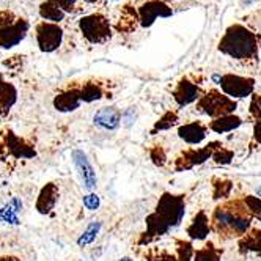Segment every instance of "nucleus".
Wrapping results in <instances>:
<instances>
[{"label": "nucleus", "mask_w": 261, "mask_h": 261, "mask_svg": "<svg viewBox=\"0 0 261 261\" xmlns=\"http://www.w3.org/2000/svg\"><path fill=\"white\" fill-rule=\"evenodd\" d=\"M219 50L239 62H255L258 55L256 36L242 25H231L219 43Z\"/></svg>", "instance_id": "nucleus-1"}, {"label": "nucleus", "mask_w": 261, "mask_h": 261, "mask_svg": "<svg viewBox=\"0 0 261 261\" xmlns=\"http://www.w3.org/2000/svg\"><path fill=\"white\" fill-rule=\"evenodd\" d=\"M236 101L228 98L227 95L217 91V90H211L206 95H203L198 102H197V109L203 114L210 115L211 118H220L225 115H231L236 110Z\"/></svg>", "instance_id": "nucleus-2"}, {"label": "nucleus", "mask_w": 261, "mask_h": 261, "mask_svg": "<svg viewBox=\"0 0 261 261\" xmlns=\"http://www.w3.org/2000/svg\"><path fill=\"white\" fill-rule=\"evenodd\" d=\"M79 29L84 35V38L91 44H101L110 40L112 30L107 17L101 13L88 14L79 21Z\"/></svg>", "instance_id": "nucleus-3"}, {"label": "nucleus", "mask_w": 261, "mask_h": 261, "mask_svg": "<svg viewBox=\"0 0 261 261\" xmlns=\"http://www.w3.org/2000/svg\"><path fill=\"white\" fill-rule=\"evenodd\" d=\"M154 213H158L170 228L178 227L181 220L184 219L186 214V201H184V195H173L165 192L162 194V197L159 198Z\"/></svg>", "instance_id": "nucleus-4"}, {"label": "nucleus", "mask_w": 261, "mask_h": 261, "mask_svg": "<svg viewBox=\"0 0 261 261\" xmlns=\"http://www.w3.org/2000/svg\"><path fill=\"white\" fill-rule=\"evenodd\" d=\"M222 88V91L231 99L236 98H247L253 93L255 81L250 77L234 76V74H225V76H214L213 77Z\"/></svg>", "instance_id": "nucleus-5"}, {"label": "nucleus", "mask_w": 261, "mask_h": 261, "mask_svg": "<svg viewBox=\"0 0 261 261\" xmlns=\"http://www.w3.org/2000/svg\"><path fill=\"white\" fill-rule=\"evenodd\" d=\"M219 146H222L219 142H211L210 145L203 148H189V150L182 151L176 159H175V170L182 172L189 170L195 165H201L203 162H206L210 158H213L214 151Z\"/></svg>", "instance_id": "nucleus-6"}, {"label": "nucleus", "mask_w": 261, "mask_h": 261, "mask_svg": "<svg viewBox=\"0 0 261 261\" xmlns=\"http://www.w3.org/2000/svg\"><path fill=\"white\" fill-rule=\"evenodd\" d=\"M63 41V30L59 24L52 22H41L36 27V43L41 52L50 54L55 52Z\"/></svg>", "instance_id": "nucleus-7"}, {"label": "nucleus", "mask_w": 261, "mask_h": 261, "mask_svg": "<svg viewBox=\"0 0 261 261\" xmlns=\"http://www.w3.org/2000/svg\"><path fill=\"white\" fill-rule=\"evenodd\" d=\"M4 146L8 156L14 159H33L36 156L35 146L19 136H16L11 129H8L4 134Z\"/></svg>", "instance_id": "nucleus-8"}, {"label": "nucleus", "mask_w": 261, "mask_h": 261, "mask_svg": "<svg viewBox=\"0 0 261 261\" xmlns=\"http://www.w3.org/2000/svg\"><path fill=\"white\" fill-rule=\"evenodd\" d=\"M71 159H72V164H74V167H76V170H77V173L84 182V188L87 191H93L96 188L98 178H96V172H95V169H93L88 156L82 150H72Z\"/></svg>", "instance_id": "nucleus-9"}, {"label": "nucleus", "mask_w": 261, "mask_h": 261, "mask_svg": "<svg viewBox=\"0 0 261 261\" xmlns=\"http://www.w3.org/2000/svg\"><path fill=\"white\" fill-rule=\"evenodd\" d=\"M29 29H30V24L25 19H17L11 25L0 27V47L11 49L17 46L27 36Z\"/></svg>", "instance_id": "nucleus-10"}, {"label": "nucleus", "mask_w": 261, "mask_h": 261, "mask_svg": "<svg viewBox=\"0 0 261 261\" xmlns=\"http://www.w3.org/2000/svg\"><path fill=\"white\" fill-rule=\"evenodd\" d=\"M60 191H59V186L55 182H47L44 184L38 197H36V203H35V210L38 214L41 216H47L52 213V210L55 208L57 204Z\"/></svg>", "instance_id": "nucleus-11"}, {"label": "nucleus", "mask_w": 261, "mask_h": 261, "mask_svg": "<svg viewBox=\"0 0 261 261\" xmlns=\"http://www.w3.org/2000/svg\"><path fill=\"white\" fill-rule=\"evenodd\" d=\"M140 24L143 27H150L156 21V17H169L172 16V8L167 7L162 0H150L140 7L139 10Z\"/></svg>", "instance_id": "nucleus-12"}, {"label": "nucleus", "mask_w": 261, "mask_h": 261, "mask_svg": "<svg viewBox=\"0 0 261 261\" xmlns=\"http://www.w3.org/2000/svg\"><path fill=\"white\" fill-rule=\"evenodd\" d=\"M54 109L62 114H69V112L77 110L82 104V96H81V88H68L65 91H60L57 96L54 98Z\"/></svg>", "instance_id": "nucleus-13"}, {"label": "nucleus", "mask_w": 261, "mask_h": 261, "mask_svg": "<svg viewBox=\"0 0 261 261\" xmlns=\"http://www.w3.org/2000/svg\"><path fill=\"white\" fill-rule=\"evenodd\" d=\"M208 124H203L201 121L186 123L178 127V137L189 145H200L208 136Z\"/></svg>", "instance_id": "nucleus-14"}, {"label": "nucleus", "mask_w": 261, "mask_h": 261, "mask_svg": "<svg viewBox=\"0 0 261 261\" xmlns=\"http://www.w3.org/2000/svg\"><path fill=\"white\" fill-rule=\"evenodd\" d=\"M121 117H123V114L120 112V109H117L114 106H109V107H102L96 112L95 117H93V123L101 129L115 130L121 124Z\"/></svg>", "instance_id": "nucleus-15"}, {"label": "nucleus", "mask_w": 261, "mask_h": 261, "mask_svg": "<svg viewBox=\"0 0 261 261\" xmlns=\"http://www.w3.org/2000/svg\"><path fill=\"white\" fill-rule=\"evenodd\" d=\"M200 91L198 87L191 82L189 79H181L176 85V88L173 90V99L179 107H186L192 104L194 101L200 99Z\"/></svg>", "instance_id": "nucleus-16"}, {"label": "nucleus", "mask_w": 261, "mask_h": 261, "mask_svg": "<svg viewBox=\"0 0 261 261\" xmlns=\"http://www.w3.org/2000/svg\"><path fill=\"white\" fill-rule=\"evenodd\" d=\"M16 102L17 88L11 82H7L4 74L0 72V117H8Z\"/></svg>", "instance_id": "nucleus-17"}, {"label": "nucleus", "mask_w": 261, "mask_h": 261, "mask_svg": "<svg viewBox=\"0 0 261 261\" xmlns=\"http://www.w3.org/2000/svg\"><path fill=\"white\" fill-rule=\"evenodd\" d=\"M188 236L192 239V241H204L208 236H210V231H211V222H210V217L204 211H198L192 222L189 223L188 227Z\"/></svg>", "instance_id": "nucleus-18"}, {"label": "nucleus", "mask_w": 261, "mask_h": 261, "mask_svg": "<svg viewBox=\"0 0 261 261\" xmlns=\"http://www.w3.org/2000/svg\"><path fill=\"white\" fill-rule=\"evenodd\" d=\"M21 213H22V201L17 197H13L8 203H5L0 208V222L7 223V225H19Z\"/></svg>", "instance_id": "nucleus-19"}, {"label": "nucleus", "mask_w": 261, "mask_h": 261, "mask_svg": "<svg viewBox=\"0 0 261 261\" xmlns=\"http://www.w3.org/2000/svg\"><path fill=\"white\" fill-rule=\"evenodd\" d=\"M241 124H242V120L231 114V115H225V117L213 120L208 126L216 134H225V133H230V130L238 129Z\"/></svg>", "instance_id": "nucleus-20"}, {"label": "nucleus", "mask_w": 261, "mask_h": 261, "mask_svg": "<svg viewBox=\"0 0 261 261\" xmlns=\"http://www.w3.org/2000/svg\"><path fill=\"white\" fill-rule=\"evenodd\" d=\"M139 21H140L139 13H137L133 7L126 5V7L121 10V16H120V21H118V24H117V29H118V32L129 33V32L136 30Z\"/></svg>", "instance_id": "nucleus-21"}, {"label": "nucleus", "mask_w": 261, "mask_h": 261, "mask_svg": "<svg viewBox=\"0 0 261 261\" xmlns=\"http://www.w3.org/2000/svg\"><path fill=\"white\" fill-rule=\"evenodd\" d=\"M239 250L242 253L256 252L261 253V230H250L239 239Z\"/></svg>", "instance_id": "nucleus-22"}, {"label": "nucleus", "mask_w": 261, "mask_h": 261, "mask_svg": "<svg viewBox=\"0 0 261 261\" xmlns=\"http://www.w3.org/2000/svg\"><path fill=\"white\" fill-rule=\"evenodd\" d=\"M40 16L47 22L59 24L60 21L65 19V11L54 0H47V2L40 5Z\"/></svg>", "instance_id": "nucleus-23"}, {"label": "nucleus", "mask_w": 261, "mask_h": 261, "mask_svg": "<svg viewBox=\"0 0 261 261\" xmlns=\"http://www.w3.org/2000/svg\"><path fill=\"white\" fill-rule=\"evenodd\" d=\"M101 227H102V223H101L99 220H93V222H90V223H88V227L85 228V231L79 236V239H77V246L84 249V247H87L88 244H91V242L98 238V234H99V231H101Z\"/></svg>", "instance_id": "nucleus-24"}, {"label": "nucleus", "mask_w": 261, "mask_h": 261, "mask_svg": "<svg viewBox=\"0 0 261 261\" xmlns=\"http://www.w3.org/2000/svg\"><path fill=\"white\" fill-rule=\"evenodd\" d=\"M220 253H222L220 249L208 242V244H204L203 247L195 250L194 261H220Z\"/></svg>", "instance_id": "nucleus-25"}, {"label": "nucleus", "mask_w": 261, "mask_h": 261, "mask_svg": "<svg viewBox=\"0 0 261 261\" xmlns=\"http://www.w3.org/2000/svg\"><path fill=\"white\" fill-rule=\"evenodd\" d=\"M104 95V91L101 88L99 84L95 82H87L84 84V87L81 88V96H82V102H93L101 99Z\"/></svg>", "instance_id": "nucleus-26"}, {"label": "nucleus", "mask_w": 261, "mask_h": 261, "mask_svg": "<svg viewBox=\"0 0 261 261\" xmlns=\"http://www.w3.org/2000/svg\"><path fill=\"white\" fill-rule=\"evenodd\" d=\"M176 123H178V114H176V112H173V110L165 112V114L154 123V126L151 129V134L154 136V134L161 133V130H169Z\"/></svg>", "instance_id": "nucleus-27"}, {"label": "nucleus", "mask_w": 261, "mask_h": 261, "mask_svg": "<svg viewBox=\"0 0 261 261\" xmlns=\"http://www.w3.org/2000/svg\"><path fill=\"white\" fill-rule=\"evenodd\" d=\"M233 191V182L230 179H214L213 181V198L219 200V198H227L230 197Z\"/></svg>", "instance_id": "nucleus-28"}, {"label": "nucleus", "mask_w": 261, "mask_h": 261, "mask_svg": "<svg viewBox=\"0 0 261 261\" xmlns=\"http://www.w3.org/2000/svg\"><path fill=\"white\" fill-rule=\"evenodd\" d=\"M175 246H176V258H178V261H192L194 259L195 249H194L191 241L176 239Z\"/></svg>", "instance_id": "nucleus-29"}, {"label": "nucleus", "mask_w": 261, "mask_h": 261, "mask_svg": "<svg viewBox=\"0 0 261 261\" xmlns=\"http://www.w3.org/2000/svg\"><path fill=\"white\" fill-rule=\"evenodd\" d=\"M242 201H244L249 214L252 217L261 220V198L256 197V195H247V197L242 198Z\"/></svg>", "instance_id": "nucleus-30"}, {"label": "nucleus", "mask_w": 261, "mask_h": 261, "mask_svg": "<svg viewBox=\"0 0 261 261\" xmlns=\"http://www.w3.org/2000/svg\"><path fill=\"white\" fill-rule=\"evenodd\" d=\"M233 156H234V153L231 150H228V148H225V146H219L213 154V159L216 164L227 165L233 161Z\"/></svg>", "instance_id": "nucleus-31"}, {"label": "nucleus", "mask_w": 261, "mask_h": 261, "mask_svg": "<svg viewBox=\"0 0 261 261\" xmlns=\"http://www.w3.org/2000/svg\"><path fill=\"white\" fill-rule=\"evenodd\" d=\"M150 158H151V161L158 165V167H162V165H165V162H167V154H165V151H164V148L161 146V145H154L151 150H150Z\"/></svg>", "instance_id": "nucleus-32"}, {"label": "nucleus", "mask_w": 261, "mask_h": 261, "mask_svg": "<svg viewBox=\"0 0 261 261\" xmlns=\"http://www.w3.org/2000/svg\"><path fill=\"white\" fill-rule=\"evenodd\" d=\"M82 203H84V206L88 211H96L99 208V204H101V200H99V197L96 194H87V195H84Z\"/></svg>", "instance_id": "nucleus-33"}, {"label": "nucleus", "mask_w": 261, "mask_h": 261, "mask_svg": "<svg viewBox=\"0 0 261 261\" xmlns=\"http://www.w3.org/2000/svg\"><path fill=\"white\" fill-rule=\"evenodd\" d=\"M146 259H148V261H178L176 255H172V253L164 252V250H161V252L156 250V252L150 253Z\"/></svg>", "instance_id": "nucleus-34"}, {"label": "nucleus", "mask_w": 261, "mask_h": 261, "mask_svg": "<svg viewBox=\"0 0 261 261\" xmlns=\"http://www.w3.org/2000/svg\"><path fill=\"white\" fill-rule=\"evenodd\" d=\"M250 115L255 120H259L261 118V95L253 96V99L250 102Z\"/></svg>", "instance_id": "nucleus-35"}, {"label": "nucleus", "mask_w": 261, "mask_h": 261, "mask_svg": "<svg viewBox=\"0 0 261 261\" xmlns=\"http://www.w3.org/2000/svg\"><path fill=\"white\" fill-rule=\"evenodd\" d=\"M17 21V17L11 11H0V27H7L11 25Z\"/></svg>", "instance_id": "nucleus-36"}, {"label": "nucleus", "mask_w": 261, "mask_h": 261, "mask_svg": "<svg viewBox=\"0 0 261 261\" xmlns=\"http://www.w3.org/2000/svg\"><path fill=\"white\" fill-rule=\"evenodd\" d=\"M54 2L66 13V11H72L74 8H76L77 0H54Z\"/></svg>", "instance_id": "nucleus-37"}, {"label": "nucleus", "mask_w": 261, "mask_h": 261, "mask_svg": "<svg viewBox=\"0 0 261 261\" xmlns=\"http://www.w3.org/2000/svg\"><path fill=\"white\" fill-rule=\"evenodd\" d=\"M261 143V118L255 121L253 126V142L252 145H259Z\"/></svg>", "instance_id": "nucleus-38"}, {"label": "nucleus", "mask_w": 261, "mask_h": 261, "mask_svg": "<svg viewBox=\"0 0 261 261\" xmlns=\"http://www.w3.org/2000/svg\"><path fill=\"white\" fill-rule=\"evenodd\" d=\"M134 110L133 109H129V110H126L124 114H123V117H121V121H124V126H129V124H133V121H134Z\"/></svg>", "instance_id": "nucleus-39"}, {"label": "nucleus", "mask_w": 261, "mask_h": 261, "mask_svg": "<svg viewBox=\"0 0 261 261\" xmlns=\"http://www.w3.org/2000/svg\"><path fill=\"white\" fill-rule=\"evenodd\" d=\"M0 261H21V258L14 255H0Z\"/></svg>", "instance_id": "nucleus-40"}, {"label": "nucleus", "mask_w": 261, "mask_h": 261, "mask_svg": "<svg viewBox=\"0 0 261 261\" xmlns=\"http://www.w3.org/2000/svg\"><path fill=\"white\" fill-rule=\"evenodd\" d=\"M120 261H134L130 256H123V258H120Z\"/></svg>", "instance_id": "nucleus-41"}, {"label": "nucleus", "mask_w": 261, "mask_h": 261, "mask_svg": "<svg viewBox=\"0 0 261 261\" xmlns=\"http://www.w3.org/2000/svg\"><path fill=\"white\" fill-rule=\"evenodd\" d=\"M255 192H256V197H259V198H261V186H259V188H256V191H255Z\"/></svg>", "instance_id": "nucleus-42"}, {"label": "nucleus", "mask_w": 261, "mask_h": 261, "mask_svg": "<svg viewBox=\"0 0 261 261\" xmlns=\"http://www.w3.org/2000/svg\"><path fill=\"white\" fill-rule=\"evenodd\" d=\"M85 2H87V4H98L99 0H85Z\"/></svg>", "instance_id": "nucleus-43"}, {"label": "nucleus", "mask_w": 261, "mask_h": 261, "mask_svg": "<svg viewBox=\"0 0 261 261\" xmlns=\"http://www.w3.org/2000/svg\"><path fill=\"white\" fill-rule=\"evenodd\" d=\"M162 2H164V0H162ZM165 2H170V0H165Z\"/></svg>", "instance_id": "nucleus-44"}]
</instances>
